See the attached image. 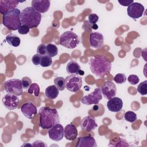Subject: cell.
<instances>
[{
	"label": "cell",
	"mask_w": 147,
	"mask_h": 147,
	"mask_svg": "<svg viewBox=\"0 0 147 147\" xmlns=\"http://www.w3.org/2000/svg\"><path fill=\"white\" fill-rule=\"evenodd\" d=\"M2 103L6 109L13 110L18 107L20 104V99L16 95L7 94L2 98Z\"/></svg>",
	"instance_id": "10"
},
{
	"label": "cell",
	"mask_w": 147,
	"mask_h": 147,
	"mask_svg": "<svg viewBox=\"0 0 147 147\" xmlns=\"http://www.w3.org/2000/svg\"><path fill=\"white\" fill-rule=\"evenodd\" d=\"M144 10V6L141 3L133 2L128 6L127 13L130 17L133 19H137L142 16Z\"/></svg>",
	"instance_id": "9"
},
{
	"label": "cell",
	"mask_w": 147,
	"mask_h": 147,
	"mask_svg": "<svg viewBox=\"0 0 147 147\" xmlns=\"http://www.w3.org/2000/svg\"><path fill=\"white\" fill-rule=\"evenodd\" d=\"M76 147H96L97 144L95 138L90 136L79 137L75 145Z\"/></svg>",
	"instance_id": "17"
},
{
	"label": "cell",
	"mask_w": 147,
	"mask_h": 147,
	"mask_svg": "<svg viewBox=\"0 0 147 147\" xmlns=\"http://www.w3.org/2000/svg\"><path fill=\"white\" fill-rule=\"evenodd\" d=\"M80 42L79 36L73 32L66 31L60 37V44L68 49L76 48Z\"/></svg>",
	"instance_id": "5"
},
{
	"label": "cell",
	"mask_w": 147,
	"mask_h": 147,
	"mask_svg": "<svg viewBox=\"0 0 147 147\" xmlns=\"http://www.w3.org/2000/svg\"><path fill=\"white\" fill-rule=\"evenodd\" d=\"M89 67L91 71L98 78H103L109 73L111 69V63L104 56H94L89 60Z\"/></svg>",
	"instance_id": "2"
},
{
	"label": "cell",
	"mask_w": 147,
	"mask_h": 147,
	"mask_svg": "<svg viewBox=\"0 0 147 147\" xmlns=\"http://www.w3.org/2000/svg\"><path fill=\"white\" fill-rule=\"evenodd\" d=\"M21 81H22V87L24 89H27L32 84V80L29 77H27V76L22 78L21 79Z\"/></svg>",
	"instance_id": "31"
},
{
	"label": "cell",
	"mask_w": 147,
	"mask_h": 147,
	"mask_svg": "<svg viewBox=\"0 0 147 147\" xmlns=\"http://www.w3.org/2000/svg\"><path fill=\"white\" fill-rule=\"evenodd\" d=\"M124 118L126 121L130 123H133L135 122L137 119L136 114L134 112L131 111H128L126 112L124 115Z\"/></svg>",
	"instance_id": "28"
},
{
	"label": "cell",
	"mask_w": 147,
	"mask_h": 147,
	"mask_svg": "<svg viewBox=\"0 0 147 147\" xmlns=\"http://www.w3.org/2000/svg\"><path fill=\"white\" fill-rule=\"evenodd\" d=\"M89 42L91 47L95 48H101L104 44V37L99 32H92L89 37Z\"/></svg>",
	"instance_id": "15"
},
{
	"label": "cell",
	"mask_w": 147,
	"mask_h": 147,
	"mask_svg": "<svg viewBox=\"0 0 147 147\" xmlns=\"http://www.w3.org/2000/svg\"><path fill=\"white\" fill-rule=\"evenodd\" d=\"M59 90L55 85H51L46 88L45 94L47 98L49 99H54L56 98L59 95Z\"/></svg>",
	"instance_id": "22"
},
{
	"label": "cell",
	"mask_w": 147,
	"mask_h": 147,
	"mask_svg": "<svg viewBox=\"0 0 147 147\" xmlns=\"http://www.w3.org/2000/svg\"><path fill=\"white\" fill-rule=\"evenodd\" d=\"M32 7L40 13L48 11L50 7V1L48 0H33L31 2Z\"/></svg>",
	"instance_id": "16"
},
{
	"label": "cell",
	"mask_w": 147,
	"mask_h": 147,
	"mask_svg": "<svg viewBox=\"0 0 147 147\" xmlns=\"http://www.w3.org/2000/svg\"><path fill=\"white\" fill-rule=\"evenodd\" d=\"M114 80L117 84H123L126 81V76L124 74H117L114 77Z\"/></svg>",
	"instance_id": "30"
},
{
	"label": "cell",
	"mask_w": 147,
	"mask_h": 147,
	"mask_svg": "<svg viewBox=\"0 0 147 147\" xmlns=\"http://www.w3.org/2000/svg\"><path fill=\"white\" fill-rule=\"evenodd\" d=\"M118 3L122 5V6H129L130 4H131L133 2V1H128V0H123V1H121V0H118Z\"/></svg>",
	"instance_id": "37"
},
{
	"label": "cell",
	"mask_w": 147,
	"mask_h": 147,
	"mask_svg": "<svg viewBox=\"0 0 147 147\" xmlns=\"http://www.w3.org/2000/svg\"><path fill=\"white\" fill-rule=\"evenodd\" d=\"M58 53L57 47L52 44H48L47 45L46 47V55L53 57L56 56Z\"/></svg>",
	"instance_id": "24"
},
{
	"label": "cell",
	"mask_w": 147,
	"mask_h": 147,
	"mask_svg": "<svg viewBox=\"0 0 147 147\" xmlns=\"http://www.w3.org/2000/svg\"><path fill=\"white\" fill-rule=\"evenodd\" d=\"M20 20L21 25H24L33 29L38 27L41 20V14L35 10L32 6L27 7L21 12Z\"/></svg>",
	"instance_id": "3"
},
{
	"label": "cell",
	"mask_w": 147,
	"mask_h": 147,
	"mask_svg": "<svg viewBox=\"0 0 147 147\" xmlns=\"http://www.w3.org/2000/svg\"><path fill=\"white\" fill-rule=\"evenodd\" d=\"M6 42L12 47H17L20 45L21 40L20 37L14 34H9L6 36Z\"/></svg>",
	"instance_id": "23"
},
{
	"label": "cell",
	"mask_w": 147,
	"mask_h": 147,
	"mask_svg": "<svg viewBox=\"0 0 147 147\" xmlns=\"http://www.w3.org/2000/svg\"><path fill=\"white\" fill-rule=\"evenodd\" d=\"M78 136V130L76 127L72 123L68 124L64 127V137L69 140H74Z\"/></svg>",
	"instance_id": "21"
},
{
	"label": "cell",
	"mask_w": 147,
	"mask_h": 147,
	"mask_svg": "<svg viewBox=\"0 0 147 147\" xmlns=\"http://www.w3.org/2000/svg\"><path fill=\"white\" fill-rule=\"evenodd\" d=\"M52 63V57L48 56V55H44L41 56V61L40 65L42 67H49Z\"/></svg>",
	"instance_id": "26"
},
{
	"label": "cell",
	"mask_w": 147,
	"mask_h": 147,
	"mask_svg": "<svg viewBox=\"0 0 147 147\" xmlns=\"http://www.w3.org/2000/svg\"><path fill=\"white\" fill-rule=\"evenodd\" d=\"M41 59V56L38 55V53H37L33 56V57L32 58V61L34 65H38L40 63Z\"/></svg>",
	"instance_id": "36"
},
{
	"label": "cell",
	"mask_w": 147,
	"mask_h": 147,
	"mask_svg": "<svg viewBox=\"0 0 147 147\" xmlns=\"http://www.w3.org/2000/svg\"><path fill=\"white\" fill-rule=\"evenodd\" d=\"M102 94L107 99H110L115 96L117 88L115 84L111 81H106L101 88Z\"/></svg>",
	"instance_id": "11"
},
{
	"label": "cell",
	"mask_w": 147,
	"mask_h": 147,
	"mask_svg": "<svg viewBox=\"0 0 147 147\" xmlns=\"http://www.w3.org/2000/svg\"><path fill=\"white\" fill-rule=\"evenodd\" d=\"M54 84L57 87L59 90L63 91L65 88V79L63 77H57L54 79Z\"/></svg>",
	"instance_id": "25"
},
{
	"label": "cell",
	"mask_w": 147,
	"mask_h": 147,
	"mask_svg": "<svg viewBox=\"0 0 147 147\" xmlns=\"http://www.w3.org/2000/svg\"><path fill=\"white\" fill-rule=\"evenodd\" d=\"M88 22L90 24H91L92 25H94L98 21L99 17L96 14L92 13L88 16Z\"/></svg>",
	"instance_id": "32"
},
{
	"label": "cell",
	"mask_w": 147,
	"mask_h": 147,
	"mask_svg": "<svg viewBox=\"0 0 147 147\" xmlns=\"http://www.w3.org/2000/svg\"><path fill=\"white\" fill-rule=\"evenodd\" d=\"M65 88L69 91L76 92L80 90L82 86V79L76 74H71L65 78Z\"/></svg>",
	"instance_id": "7"
},
{
	"label": "cell",
	"mask_w": 147,
	"mask_h": 147,
	"mask_svg": "<svg viewBox=\"0 0 147 147\" xmlns=\"http://www.w3.org/2000/svg\"><path fill=\"white\" fill-rule=\"evenodd\" d=\"M38 114L40 126L42 129H49L60 122L59 113L56 109L41 107Z\"/></svg>",
	"instance_id": "1"
},
{
	"label": "cell",
	"mask_w": 147,
	"mask_h": 147,
	"mask_svg": "<svg viewBox=\"0 0 147 147\" xmlns=\"http://www.w3.org/2000/svg\"><path fill=\"white\" fill-rule=\"evenodd\" d=\"M98 126L94 117L88 115L83 118L80 122V127L82 130L90 131L94 130Z\"/></svg>",
	"instance_id": "14"
},
{
	"label": "cell",
	"mask_w": 147,
	"mask_h": 147,
	"mask_svg": "<svg viewBox=\"0 0 147 147\" xmlns=\"http://www.w3.org/2000/svg\"><path fill=\"white\" fill-rule=\"evenodd\" d=\"M127 80L129 83H130L131 84L136 85L139 82L140 79L138 76L136 75H130L127 78Z\"/></svg>",
	"instance_id": "33"
},
{
	"label": "cell",
	"mask_w": 147,
	"mask_h": 147,
	"mask_svg": "<svg viewBox=\"0 0 147 147\" xmlns=\"http://www.w3.org/2000/svg\"><path fill=\"white\" fill-rule=\"evenodd\" d=\"M46 47L47 45H45L44 44H40L37 47V53L41 56L46 55Z\"/></svg>",
	"instance_id": "34"
},
{
	"label": "cell",
	"mask_w": 147,
	"mask_h": 147,
	"mask_svg": "<svg viewBox=\"0 0 147 147\" xmlns=\"http://www.w3.org/2000/svg\"><path fill=\"white\" fill-rule=\"evenodd\" d=\"M19 1L14 0H1L0 1V13L2 14H5L8 11L16 9L19 3Z\"/></svg>",
	"instance_id": "19"
},
{
	"label": "cell",
	"mask_w": 147,
	"mask_h": 147,
	"mask_svg": "<svg viewBox=\"0 0 147 147\" xmlns=\"http://www.w3.org/2000/svg\"><path fill=\"white\" fill-rule=\"evenodd\" d=\"M37 107L32 102L25 103L21 107V111L23 115L28 119H33L37 114Z\"/></svg>",
	"instance_id": "13"
},
{
	"label": "cell",
	"mask_w": 147,
	"mask_h": 147,
	"mask_svg": "<svg viewBox=\"0 0 147 147\" xmlns=\"http://www.w3.org/2000/svg\"><path fill=\"white\" fill-rule=\"evenodd\" d=\"M66 71L68 74L83 75L84 72L81 69L80 65L75 61L68 62L66 65Z\"/></svg>",
	"instance_id": "20"
},
{
	"label": "cell",
	"mask_w": 147,
	"mask_h": 147,
	"mask_svg": "<svg viewBox=\"0 0 147 147\" xmlns=\"http://www.w3.org/2000/svg\"><path fill=\"white\" fill-rule=\"evenodd\" d=\"M29 28L24 25H21L18 29V32L21 34H26L29 32Z\"/></svg>",
	"instance_id": "35"
},
{
	"label": "cell",
	"mask_w": 147,
	"mask_h": 147,
	"mask_svg": "<svg viewBox=\"0 0 147 147\" xmlns=\"http://www.w3.org/2000/svg\"><path fill=\"white\" fill-rule=\"evenodd\" d=\"M22 81L18 79H9L5 82V90L7 94L21 95L22 91Z\"/></svg>",
	"instance_id": "6"
},
{
	"label": "cell",
	"mask_w": 147,
	"mask_h": 147,
	"mask_svg": "<svg viewBox=\"0 0 147 147\" xmlns=\"http://www.w3.org/2000/svg\"><path fill=\"white\" fill-rule=\"evenodd\" d=\"M20 14L21 11L17 8L8 11L3 15V25L9 30H18L21 25Z\"/></svg>",
	"instance_id": "4"
},
{
	"label": "cell",
	"mask_w": 147,
	"mask_h": 147,
	"mask_svg": "<svg viewBox=\"0 0 147 147\" xmlns=\"http://www.w3.org/2000/svg\"><path fill=\"white\" fill-rule=\"evenodd\" d=\"M102 99V94L100 88H96L92 92L84 96L81 102L83 104L91 105L92 104H98Z\"/></svg>",
	"instance_id": "8"
},
{
	"label": "cell",
	"mask_w": 147,
	"mask_h": 147,
	"mask_svg": "<svg viewBox=\"0 0 147 147\" xmlns=\"http://www.w3.org/2000/svg\"><path fill=\"white\" fill-rule=\"evenodd\" d=\"M28 92L30 94H34L36 96H38L40 94V87L37 83H32L29 87Z\"/></svg>",
	"instance_id": "29"
},
{
	"label": "cell",
	"mask_w": 147,
	"mask_h": 147,
	"mask_svg": "<svg viewBox=\"0 0 147 147\" xmlns=\"http://www.w3.org/2000/svg\"><path fill=\"white\" fill-rule=\"evenodd\" d=\"M48 135L51 140L55 141H59L64 136V128L59 123H57L48 130Z\"/></svg>",
	"instance_id": "12"
},
{
	"label": "cell",
	"mask_w": 147,
	"mask_h": 147,
	"mask_svg": "<svg viewBox=\"0 0 147 147\" xmlns=\"http://www.w3.org/2000/svg\"><path fill=\"white\" fill-rule=\"evenodd\" d=\"M107 107L109 110L111 112H119L123 107L122 100L118 97H114L109 100L107 103Z\"/></svg>",
	"instance_id": "18"
},
{
	"label": "cell",
	"mask_w": 147,
	"mask_h": 147,
	"mask_svg": "<svg viewBox=\"0 0 147 147\" xmlns=\"http://www.w3.org/2000/svg\"><path fill=\"white\" fill-rule=\"evenodd\" d=\"M32 146H47V145L45 144L44 143V142H43L42 141L37 140L33 143Z\"/></svg>",
	"instance_id": "38"
},
{
	"label": "cell",
	"mask_w": 147,
	"mask_h": 147,
	"mask_svg": "<svg viewBox=\"0 0 147 147\" xmlns=\"http://www.w3.org/2000/svg\"><path fill=\"white\" fill-rule=\"evenodd\" d=\"M137 90L139 94L141 95H145L147 94V80H144V82L140 83L137 88Z\"/></svg>",
	"instance_id": "27"
}]
</instances>
